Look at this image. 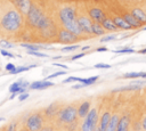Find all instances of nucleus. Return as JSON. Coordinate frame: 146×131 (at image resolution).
<instances>
[{
  "instance_id": "473e14b6",
  "label": "nucleus",
  "mask_w": 146,
  "mask_h": 131,
  "mask_svg": "<svg viewBox=\"0 0 146 131\" xmlns=\"http://www.w3.org/2000/svg\"><path fill=\"white\" fill-rule=\"evenodd\" d=\"M0 54L2 55V56H5V57H9V58H15V55L14 54H11V52H9L7 49H1L0 50Z\"/></svg>"
},
{
  "instance_id": "79ce46f5",
  "label": "nucleus",
  "mask_w": 146,
  "mask_h": 131,
  "mask_svg": "<svg viewBox=\"0 0 146 131\" xmlns=\"http://www.w3.org/2000/svg\"><path fill=\"white\" fill-rule=\"evenodd\" d=\"M141 129H143V131H146V114L141 120Z\"/></svg>"
},
{
  "instance_id": "c756f323",
  "label": "nucleus",
  "mask_w": 146,
  "mask_h": 131,
  "mask_svg": "<svg viewBox=\"0 0 146 131\" xmlns=\"http://www.w3.org/2000/svg\"><path fill=\"white\" fill-rule=\"evenodd\" d=\"M116 39V35L115 34H108V35H105L100 39V42H108V41H112V40H115Z\"/></svg>"
},
{
  "instance_id": "8fccbe9b",
  "label": "nucleus",
  "mask_w": 146,
  "mask_h": 131,
  "mask_svg": "<svg viewBox=\"0 0 146 131\" xmlns=\"http://www.w3.org/2000/svg\"><path fill=\"white\" fill-rule=\"evenodd\" d=\"M17 95H18V93H11V96H10V98H9V99H14V98H15Z\"/></svg>"
},
{
  "instance_id": "0eeeda50",
  "label": "nucleus",
  "mask_w": 146,
  "mask_h": 131,
  "mask_svg": "<svg viewBox=\"0 0 146 131\" xmlns=\"http://www.w3.org/2000/svg\"><path fill=\"white\" fill-rule=\"evenodd\" d=\"M78 23L79 26L81 28V31L83 32V34H88V35H92V21L88 15H79L78 16Z\"/></svg>"
},
{
  "instance_id": "4c0bfd02",
  "label": "nucleus",
  "mask_w": 146,
  "mask_h": 131,
  "mask_svg": "<svg viewBox=\"0 0 146 131\" xmlns=\"http://www.w3.org/2000/svg\"><path fill=\"white\" fill-rule=\"evenodd\" d=\"M141 130V122H136L133 124V131H140Z\"/></svg>"
},
{
  "instance_id": "20e7f679",
  "label": "nucleus",
  "mask_w": 146,
  "mask_h": 131,
  "mask_svg": "<svg viewBox=\"0 0 146 131\" xmlns=\"http://www.w3.org/2000/svg\"><path fill=\"white\" fill-rule=\"evenodd\" d=\"M57 117L62 123H66V124L73 123L78 118V107H75L74 105H67L62 109H59Z\"/></svg>"
},
{
  "instance_id": "4468645a",
  "label": "nucleus",
  "mask_w": 146,
  "mask_h": 131,
  "mask_svg": "<svg viewBox=\"0 0 146 131\" xmlns=\"http://www.w3.org/2000/svg\"><path fill=\"white\" fill-rule=\"evenodd\" d=\"M111 116H112V114H111L110 110H105V112L102 114L100 120H99L98 125H97V128H98L99 131H106V128H107V125H108V123H110Z\"/></svg>"
},
{
  "instance_id": "7ed1b4c3",
  "label": "nucleus",
  "mask_w": 146,
  "mask_h": 131,
  "mask_svg": "<svg viewBox=\"0 0 146 131\" xmlns=\"http://www.w3.org/2000/svg\"><path fill=\"white\" fill-rule=\"evenodd\" d=\"M0 25L1 27L7 31V32H17L22 25H23V17L22 14L16 10V9H10L8 10L6 14H3V16L1 17L0 21Z\"/></svg>"
},
{
  "instance_id": "cd10ccee",
  "label": "nucleus",
  "mask_w": 146,
  "mask_h": 131,
  "mask_svg": "<svg viewBox=\"0 0 146 131\" xmlns=\"http://www.w3.org/2000/svg\"><path fill=\"white\" fill-rule=\"evenodd\" d=\"M79 47H80L79 44H70V46H66V47H64V48L62 49V51H63V52H68V51H74V50H76V49H78Z\"/></svg>"
},
{
  "instance_id": "37998d69",
  "label": "nucleus",
  "mask_w": 146,
  "mask_h": 131,
  "mask_svg": "<svg viewBox=\"0 0 146 131\" xmlns=\"http://www.w3.org/2000/svg\"><path fill=\"white\" fill-rule=\"evenodd\" d=\"M54 66H58V67H62V68H64V69H67V68H68L66 65H64V64H58V63H54Z\"/></svg>"
},
{
  "instance_id": "f257e3e1",
  "label": "nucleus",
  "mask_w": 146,
  "mask_h": 131,
  "mask_svg": "<svg viewBox=\"0 0 146 131\" xmlns=\"http://www.w3.org/2000/svg\"><path fill=\"white\" fill-rule=\"evenodd\" d=\"M58 18L63 28H66L67 31L78 35L79 38L83 35V32L81 31L78 23V14H76V8L74 6L72 5L63 6L58 11Z\"/></svg>"
},
{
  "instance_id": "c85d7f7f",
  "label": "nucleus",
  "mask_w": 146,
  "mask_h": 131,
  "mask_svg": "<svg viewBox=\"0 0 146 131\" xmlns=\"http://www.w3.org/2000/svg\"><path fill=\"white\" fill-rule=\"evenodd\" d=\"M0 47L2 49H11V48H14V44L6 40H0Z\"/></svg>"
},
{
  "instance_id": "09e8293b",
  "label": "nucleus",
  "mask_w": 146,
  "mask_h": 131,
  "mask_svg": "<svg viewBox=\"0 0 146 131\" xmlns=\"http://www.w3.org/2000/svg\"><path fill=\"white\" fill-rule=\"evenodd\" d=\"M140 77H141V79H146V72H141Z\"/></svg>"
},
{
  "instance_id": "f704fd0d",
  "label": "nucleus",
  "mask_w": 146,
  "mask_h": 131,
  "mask_svg": "<svg viewBox=\"0 0 146 131\" xmlns=\"http://www.w3.org/2000/svg\"><path fill=\"white\" fill-rule=\"evenodd\" d=\"M74 81H78V76H68L67 79L63 80V83H71V82H74Z\"/></svg>"
},
{
  "instance_id": "6ab92c4d",
  "label": "nucleus",
  "mask_w": 146,
  "mask_h": 131,
  "mask_svg": "<svg viewBox=\"0 0 146 131\" xmlns=\"http://www.w3.org/2000/svg\"><path fill=\"white\" fill-rule=\"evenodd\" d=\"M100 24L104 27V30L107 31V32H117L119 31V27L115 25V23L113 22L112 17H106Z\"/></svg>"
},
{
  "instance_id": "2f4dec72",
  "label": "nucleus",
  "mask_w": 146,
  "mask_h": 131,
  "mask_svg": "<svg viewBox=\"0 0 146 131\" xmlns=\"http://www.w3.org/2000/svg\"><path fill=\"white\" fill-rule=\"evenodd\" d=\"M27 54H29V55H32V56H35V57H48L47 54L39 52V51H31V50H27Z\"/></svg>"
},
{
  "instance_id": "a19ab883",
  "label": "nucleus",
  "mask_w": 146,
  "mask_h": 131,
  "mask_svg": "<svg viewBox=\"0 0 146 131\" xmlns=\"http://www.w3.org/2000/svg\"><path fill=\"white\" fill-rule=\"evenodd\" d=\"M15 67H16V66H15L14 64L9 63V64H7V65H6V67H5V68H6V71H8V72H9V71H13Z\"/></svg>"
},
{
  "instance_id": "bb28decb",
  "label": "nucleus",
  "mask_w": 146,
  "mask_h": 131,
  "mask_svg": "<svg viewBox=\"0 0 146 131\" xmlns=\"http://www.w3.org/2000/svg\"><path fill=\"white\" fill-rule=\"evenodd\" d=\"M141 75V72H131V73H125L123 75V77L125 79H137V77H140Z\"/></svg>"
},
{
  "instance_id": "393cba45",
  "label": "nucleus",
  "mask_w": 146,
  "mask_h": 131,
  "mask_svg": "<svg viewBox=\"0 0 146 131\" xmlns=\"http://www.w3.org/2000/svg\"><path fill=\"white\" fill-rule=\"evenodd\" d=\"M35 66H36V65H30V66H18V67H15L13 71H9L8 73H9V74H18V73H22V72L29 71L30 68L35 67Z\"/></svg>"
},
{
  "instance_id": "49530a36",
  "label": "nucleus",
  "mask_w": 146,
  "mask_h": 131,
  "mask_svg": "<svg viewBox=\"0 0 146 131\" xmlns=\"http://www.w3.org/2000/svg\"><path fill=\"white\" fill-rule=\"evenodd\" d=\"M84 87V84H82V83H80V84H76V85H73L72 87V89H80V88H83Z\"/></svg>"
},
{
  "instance_id": "6e6552de",
  "label": "nucleus",
  "mask_w": 146,
  "mask_h": 131,
  "mask_svg": "<svg viewBox=\"0 0 146 131\" xmlns=\"http://www.w3.org/2000/svg\"><path fill=\"white\" fill-rule=\"evenodd\" d=\"M57 39H58V41L60 43H67L68 44V43H75V42H78L80 38L78 35L73 34L72 32L67 31L66 28H60L58 31V33H57Z\"/></svg>"
},
{
  "instance_id": "dca6fc26",
  "label": "nucleus",
  "mask_w": 146,
  "mask_h": 131,
  "mask_svg": "<svg viewBox=\"0 0 146 131\" xmlns=\"http://www.w3.org/2000/svg\"><path fill=\"white\" fill-rule=\"evenodd\" d=\"M54 83L48 81L47 79L46 80H41V81H34L32 83H30V89L32 90H43V89H47L49 87H52Z\"/></svg>"
},
{
  "instance_id": "f3484780",
  "label": "nucleus",
  "mask_w": 146,
  "mask_h": 131,
  "mask_svg": "<svg viewBox=\"0 0 146 131\" xmlns=\"http://www.w3.org/2000/svg\"><path fill=\"white\" fill-rule=\"evenodd\" d=\"M122 17L125 19V22H127L132 28H140V27L143 26V24H141L140 22H138V21L132 16V14L129 13V11H124V13L122 14Z\"/></svg>"
},
{
  "instance_id": "f8f14e48",
  "label": "nucleus",
  "mask_w": 146,
  "mask_h": 131,
  "mask_svg": "<svg viewBox=\"0 0 146 131\" xmlns=\"http://www.w3.org/2000/svg\"><path fill=\"white\" fill-rule=\"evenodd\" d=\"M13 2L17 7L18 11L21 14H24V15H26L29 13V10H30V8L32 6L31 0H13Z\"/></svg>"
},
{
  "instance_id": "a878e982",
  "label": "nucleus",
  "mask_w": 146,
  "mask_h": 131,
  "mask_svg": "<svg viewBox=\"0 0 146 131\" xmlns=\"http://www.w3.org/2000/svg\"><path fill=\"white\" fill-rule=\"evenodd\" d=\"M21 47L31 50V51H39V49L43 48L42 46H38V44H33V43H21Z\"/></svg>"
},
{
  "instance_id": "39448f33",
  "label": "nucleus",
  "mask_w": 146,
  "mask_h": 131,
  "mask_svg": "<svg viewBox=\"0 0 146 131\" xmlns=\"http://www.w3.org/2000/svg\"><path fill=\"white\" fill-rule=\"evenodd\" d=\"M98 109L96 107H92L88 115L83 118L82 125H81V131H95V129L98 125Z\"/></svg>"
},
{
  "instance_id": "4d7b16f0",
  "label": "nucleus",
  "mask_w": 146,
  "mask_h": 131,
  "mask_svg": "<svg viewBox=\"0 0 146 131\" xmlns=\"http://www.w3.org/2000/svg\"><path fill=\"white\" fill-rule=\"evenodd\" d=\"M0 30H1V25H0Z\"/></svg>"
},
{
  "instance_id": "e433bc0d",
  "label": "nucleus",
  "mask_w": 146,
  "mask_h": 131,
  "mask_svg": "<svg viewBox=\"0 0 146 131\" xmlns=\"http://www.w3.org/2000/svg\"><path fill=\"white\" fill-rule=\"evenodd\" d=\"M6 131H16V123H15V122L10 123V124L7 126Z\"/></svg>"
},
{
  "instance_id": "864d4df0",
  "label": "nucleus",
  "mask_w": 146,
  "mask_h": 131,
  "mask_svg": "<svg viewBox=\"0 0 146 131\" xmlns=\"http://www.w3.org/2000/svg\"><path fill=\"white\" fill-rule=\"evenodd\" d=\"M95 131H99V130H98V128H96V129H95Z\"/></svg>"
},
{
  "instance_id": "aec40b11",
  "label": "nucleus",
  "mask_w": 146,
  "mask_h": 131,
  "mask_svg": "<svg viewBox=\"0 0 146 131\" xmlns=\"http://www.w3.org/2000/svg\"><path fill=\"white\" fill-rule=\"evenodd\" d=\"M40 32H41L42 36H44V38H51V36H54L55 33H56V27H55L52 21H50L49 24L44 28H42Z\"/></svg>"
},
{
  "instance_id": "58836bf2",
  "label": "nucleus",
  "mask_w": 146,
  "mask_h": 131,
  "mask_svg": "<svg viewBox=\"0 0 146 131\" xmlns=\"http://www.w3.org/2000/svg\"><path fill=\"white\" fill-rule=\"evenodd\" d=\"M87 55V52H80V54H78V55H74L73 57H72V60H76V59H79V58H81V57H83V56H86Z\"/></svg>"
},
{
  "instance_id": "412c9836",
  "label": "nucleus",
  "mask_w": 146,
  "mask_h": 131,
  "mask_svg": "<svg viewBox=\"0 0 146 131\" xmlns=\"http://www.w3.org/2000/svg\"><path fill=\"white\" fill-rule=\"evenodd\" d=\"M119 120H120V115L117 113L112 114L110 123H108V125L106 128V131H116V128H117V124H119Z\"/></svg>"
},
{
  "instance_id": "de8ad7c7",
  "label": "nucleus",
  "mask_w": 146,
  "mask_h": 131,
  "mask_svg": "<svg viewBox=\"0 0 146 131\" xmlns=\"http://www.w3.org/2000/svg\"><path fill=\"white\" fill-rule=\"evenodd\" d=\"M138 52H139V54H141V55H145V54H146V48H145V49H141V50H139Z\"/></svg>"
},
{
  "instance_id": "9d476101",
  "label": "nucleus",
  "mask_w": 146,
  "mask_h": 131,
  "mask_svg": "<svg viewBox=\"0 0 146 131\" xmlns=\"http://www.w3.org/2000/svg\"><path fill=\"white\" fill-rule=\"evenodd\" d=\"M88 16L91 18L92 22L95 23H102L105 18H106V14L104 13V10L99 7H91L88 10Z\"/></svg>"
},
{
  "instance_id": "5701e85b",
  "label": "nucleus",
  "mask_w": 146,
  "mask_h": 131,
  "mask_svg": "<svg viewBox=\"0 0 146 131\" xmlns=\"http://www.w3.org/2000/svg\"><path fill=\"white\" fill-rule=\"evenodd\" d=\"M106 33V31L104 30V27L102 26L100 23H92V35L96 36H103Z\"/></svg>"
},
{
  "instance_id": "9b49d317",
  "label": "nucleus",
  "mask_w": 146,
  "mask_h": 131,
  "mask_svg": "<svg viewBox=\"0 0 146 131\" xmlns=\"http://www.w3.org/2000/svg\"><path fill=\"white\" fill-rule=\"evenodd\" d=\"M130 125H131V117H130V114H124V115L120 116L116 131H129Z\"/></svg>"
},
{
  "instance_id": "f03ea898",
  "label": "nucleus",
  "mask_w": 146,
  "mask_h": 131,
  "mask_svg": "<svg viewBox=\"0 0 146 131\" xmlns=\"http://www.w3.org/2000/svg\"><path fill=\"white\" fill-rule=\"evenodd\" d=\"M26 21H27L29 26L41 31L42 28H44L49 24V22L51 19L41 10L40 7L32 3L29 13L26 14Z\"/></svg>"
},
{
  "instance_id": "ddd939ff",
  "label": "nucleus",
  "mask_w": 146,
  "mask_h": 131,
  "mask_svg": "<svg viewBox=\"0 0 146 131\" xmlns=\"http://www.w3.org/2000/svg\"><path fill=\"white\" fill-rule=\"evenodd\" d=\"M112 19L115 23V25L119 27V30H123V31L132 30V27L125 22V19L122 17V15H113L112 16Z\"/></svg>"
},
{
  "instance_id": "4be33fe9",
  "label": "nucleus",
  "mask_w": 146,
  "mask_h": 131,
  "mask_svg": "<svg viewBox=\"0 0 146 131\" xmlns=\"http://www.w3.org/2000/svg\"><path fill=\"white\" fill-rule=\"evenodd\" d=\"M58 112H59L58 105L55 104V103H52V104H50L48 107H46V109H44V115H46L47 117H54L55 115L58 114Z\"/></svg>"
},
{
  "instance_id": "3c124183",
  "label": "nucleus",
  "mask_w": 146,
  "mask_h": 131,
  "mask_svg": "<svg viewBox=\"0 0 146 131\" xmlns=\"http://www.w3.org/2000/svg\"><path fill=\"white\" fill-rule=\"evenodd\" d=\"M89 48H90V46H86V47L82 48V51H84V50H87V49H89Z\"/></svg>"
},
{
  "instance_id": "2eb2a0df",
  "label": "nucleus",
  "mask_w": 146,
  "mask_h": 131,
  "mask_svg": "<svg viewBox=\"0 0 146 131\" xmlns=\"http://www.w3.org/2000/svg\"><path fill=\"white\" fill-rule=\"evenodd\" d=\"M90 109H91V103L89 100L82 101L78 107V117L79 118H84L88 115Z\"/></svg>"
},
{
  "instance_id": "423d86ee",
  "label": "nucleus",
  "mask_w": 146,
  "mask_h": 131,
  "mask_svg": "<svg viewBox=\"0 0 146 131\" xmlns=\"http://www.w3.org/2000/svg\"><path fill=\"white\" fill-rule=\"evenodd\" d=\"M26 129L29 131H40L43 126V117L40 113L31 114L26 120Z\"/></svg>"
},
{
  "instance_id": "7c9ffc66",
  "label": "nucleus",
  "mask_w": 146,
  "mask_h": 131,
  "mask_svg": "<svg viewBox=\"0 0 146 131\" xmlns=\"http://www.w3.org/2000/svg\"><path fill=\"white\" fill-rule=\"evenodd\" d=\"M114 52L115 54H132V52H135V50L131 48H123V49H117Z\"/></svg>"
},
{
  "instance_id": "72a5a7b5",
  "label": "nucleus",
  "mask_w": 146,
  "mask_h": 131,
  "mask_svg": "<svg viewBox=\"0 0 146 131\" xmlns=\"http://www.w3.org/2000/svg\"><path fill=\"white\" fill-rule=\"evenodd\" d=\"M64 74H66V71H59V72H55V73L50 74V75L47 77V80H49V79H54V77H57V76H60V75H64Z\"/></svg>"
},
{
  "instance_id": "603ef678",
  "label": "nucleus",
  "mask_w": 146,
  "mask_h": 131,
  "mask_svg": "<svg viewBox=\"0 0 146 131\" xmlns=\"http://www.w3.org/2000/svg\"><path fill=\"white\" fill-rule=\"evenodd\" d=\"M19 131H29L27 129H24V130H19Z\"/></svg>"
},
{
  "instance_id": "5fc2aeb1",
  "label": "nucleus",
  "mask_w": 146,
  "mask_h": 131,
  "mask_svg": "<svg viewBox=\"0 0 146 131\" xmlns=\"http://www.w3.org/2000/svg\"><path fill=\"white\" fill-rule=\"evenodd\" d=\"M143 30H144V31H146V26H145V27H144V28H143Z\"/></svg>"
},
{
  "instance_id": "b1692460",
  "label": "nucleus",
  "mask_w": 146,
  "mask_h": 131,
  "mask_svg": "<svg viewBox=\"0 0 146 131\" xmlns=\"http://www.w3.org/2000/svg\"><path fill=\"white\" fill-rule=\"evenodd\" d=\"M98 75H95V76H90V77H87V79H83V77H78V82L84 84V85H89V84H92L95 83L97 80H98Z\"/></svg>"
},
{
  "instance_id": "6e6d98bb",
  "label": "nucleus",
  "mask_w": 146,
  "mask_h": 131,
  "mask_svg": "<svg viewBox=\"0 0 146 131\" xmlns=\"http://www.w3.org/2000/svg\"><path fill=\"white\" fill-rule=\"evenodd\" d=\"M2 120H3V118H2V117H0V122H1V121H2Z\"/></svg>"
},
{
  "instance_id": "a211bd4d",
  "label": "nucleus",
  "mask_w": 146,
  "mask_h": 131,
  "mask_svg": "<svg viewBox=\"0 0 146 131\" xmlns=\"http://www.w3.org/2000/svg\"><path fill=\"white\" fill-rule=\"evenodd\" d=\"M130 13L138 22H140L141 24H146V11L144 9H141L140 7H135L131 9Z\"/></svg>"
},
{
  "instance_id": "c9c22d12",
  "label": "nucleus",
  "mask_w": 146,
  "mask_h": 131,
  "mask_svg": "<svg viewBox=\"0 0 146 131\" xmlns=\"http://www.w3.org/2000/svg\"><path fill=\"white\" fill-rule=\"evenodd\" d=\"M96 68H111V65L108 64H103V63H98L95 65Z\"/></svg>"
},
{
  "instance_id": "a18cd8bd",
  "label": "nucleus",
  "mask_w": 146,
  "mask_h": 131,
  "mask_svg": "<svg viewBox=\"0 0 146 131\" xmlns=\"http://www.w3.org/2000/svg\"><path fill=\"white\" fill-rule=\"evenodd\" d=\"M107 50H108V49H107L106 47H99V48L96 49V51H99V52H100V51H107Z\"/></svg>"
},
{
  "instance_id": "1a4fd4ad",
  "label": "nucleus",
  "mask_w": 146,
  "mask_h": 131,
  "mask_svg": "<svg viewBox=\"0 0 146 131\" xmlns=\"http://www.w3.org/2000/svg\"><path fill=\"white\" fill-rule=\"evenodd\" d=\"M29 87H30V83L27 81H25L24 79H18V81H16L9 85V92L21 95V93L26 92V89Z\"/></svg>"
},
{
  "instance_id": "c03bdc74",
  "label": "nucleus",
  "mask_w": 146,
  "mask_h": 131,
  "mask_svg": "<svg viewBox=\"0 0 146 131\" xmlns=\"http://www.w3.org/2000/svg\"><path fill=\"white\" fill-rule=\"evenodd\" d=\"M40 131H54L51 126H42Z\"/></svg>"
},
{
  "instance_id": "ea45409f",
  "label": "nucleus",
  "mask_w": 146,
  "mask_h": 131,
  "mask_svg": "<svg viewBox=\"0 0 146 131\" xmlns=\"http://www.w3.org/2000/svg\"><path fill=\"white\" fill-rule=\"evenodd\" d=\"M27 98H29V93H27V92H24V93H21V95H19L18 100H19V101H23V100H25V99H27Z\"/></svg>"
}]
</instances>
